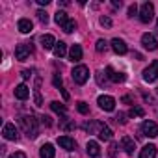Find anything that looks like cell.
Wrapping results in <instances>:
<instances>
[{
  "instance_id": "cell-26",
  "label": "cell",
  "mask_w": 158,
  "mask_h": 158,
  "mask_svg": "<svg viewBox=\"0 0 158 158\" xmlns=\"http://www.w3.org/2000/svg\"><path fill=\"white\" fill-rule=\"evenodd\" d=\"M76 108H78V112H80L82 115H86V114H89V106L84 102V101H80V102H76Z\"/></svg>"
},
{
  "instance_id": "cell-21",
  "label": "cell",
  "mask_w": 158,
  "mask_h": 158,
  "mask_svg": "<svg viewBox=\"0 0 158 158\" xmlns=\"http://www.w3.org/2000/svg\"><path fill=\"white\" fill-rule=\"evenodd\" d=\"M99 139H102V141H110L112 139V136H114V132H112V128L110 127H106V125H102V128L99 130Z\"/></svg>"
},
{
  "instance_id": "cell-5",
  "label": "cell",
  "mask_w": 158,
  "mask_h": 158,
  "mask_svg": "<svg viewBox=\"0 0 158 158\" xmlns=\"http://www.w3.org/2000/svg\"><path fill=\"white\" fill-rule=\"evenodd\" d=\"M30 54H32V45H30V43H21V45H17V48H15V58H17L19 61L28 60Z\"/></svg>"
},
{
  "instance_id": "cell-15",
  "label": "cell",
  "mask_w": 158,
  "mask_h": 158,
  "mask_svg": "<svg viewBox=\"0 0 158 158\" xmlns=\"http://www.w3.org/2000/svg\"><path fill=\"white\" fill-rule=\"evenodd\" d=\"M17 28H19L21 34H30V32L34 30V24H32L30 19H21V21L17 23Z\"/></svg>"
},
{
  "instance_id": "cell-9",
  "label": "cell",
  "mask_w": 158,
  "mask_h": 158,
  "mask_svg": "<svg viewBox=\"0 0 158 158\" xmlns=\"http://www.w3.org/2000/svg\"><path fill=\"white\" fill-rule=\"evenodd\" d=\"M141 45L147 50H156L158 48V41H156V37L152 34H143L141 35Z\"/></svg>"
},
{
  "instance_id": "cell-28",
  "label": "cell",
  "mask_w": 158,
  "mask_h": 158,
  "mask_svg": "<svg viewBox=\"0 0 158 158\" xmlns=\"http://www.w3.org/2000/svg\"><path fill=\"white\" fill-rule=\"evenodd\" d=\"M74 30H76V23L69 19V23H67V24L63 26V32H67V34H71V32H74Z\"/></svg>"
},
{
  "instance_id": "cell-3",
  "label": "cell",
  "mask_w": 158,
  "mask_h": 158,
  "mask_svg": "<svg viewBox=\"0 0 158 158\" xmlns=\"http://www.w3.org/2000/svg\"><path fill=\"white\" fill-rule=\"evenodd\" d=\"M154 19V6L151 4V2H143L141 4V8H139V21L141 23H151Z\"/></svg>"
},
{
  "instance_id": "cell-19",
  "label": "cell",
  "mask_w": 158,
  "mask_h": 158,
  "mask_svg": "<svg viewBox=\"0 0 158 158\" xmlns=\"http://www.w3.org/2000/svg\"><path fill=\"white\" fill-rule=\"evenodd\" d=\"M41 45H43V48H47V50H54V47H56V39H54V35H50V34H45V35H41Z\"/></svg>"
},
{
  "instance_id": "cell-35",
  "label": "cell",
  "mask_w": 158,
  "mask_h": 158,
  "mask_svg": "<svg viewBox=\"0 0 158 158\" xmlns=\"http://www.w3.org/2000/svg\"><path fill=\"white\" fill-rule=\"evenodd\" d=\"M115 152H117V143H110V156L115 158Z\"/></svg>"
},
{
  "instance_id": "cell-30",
  "label": "cell",
  "mask_w": 158,
  "mask_h": 158,
  "mask_svg": "<svg viewBox=\"0 0 158 158\" xmlns=\"http://www.w3.org/2000/svg\"><path fill=\"white\" fill-rule=\"evenodd\" d=\"M106 47H108V43H106L104 39H99V41H97V45H95L97 52H104V50H106Z\"/></svg>"
},
{
  "instance_id": "cell-8",
  "label": "cell",
  "mask_w": 158,
  "mask_h": 158,
  "mask_svg": "<svg viewBox=\"0 0 158 158\" xmlns=\"http://www.w3.org/2000/svg\"><path fill=\"white\" fill-rule=\"evenodd\" d=\"M2 136H4L6 139H10V141H17V139H19V132H17V128H15L13 123H6V125H4Z\"/></svg>"
},
{
  "instance_id": "cell-38",
  "label": "cell",
  "mask_w": 158,
  "mask_h": 158,
  "mask_svg": "<svg viewBox=\"0 0 158 158\" xmlns=\"http://www.w3.org/2000/svg\"><path fill=\"white\" fill-rule=\"evenodd\" d=\"M115 121H117V123H121V125H125V123H127V119H125V115H123V114H119V115L115 117Z\"/></svg>"
},
{
  "instance_id": "cell-42",
  "label": "cell",
  "mask_w": 158,
  "mask_h": 158,
  "mask_svg": "<svg viewBox=\"0 0 158 158\" xmlns=\"http://www.w3.org/2000/svg\"><path fill=\"white\" fill-rule=\"evenodd\" d=\"M60 91H61V95H63V99H65V101H67V99H69V93H67V91H65V89H63V88H61V89H60Z\"/></svg>"
},
{
  "instance_id": "cell-27",
  "label": "cell",
  "mask_w": 158,
  "mask_h": 158,
  "mask_svg": "<svg viewBox=\"0 0 158 158\" xmlns=\"http://www.w3.org/2000/svg\"><path fill=\"white\" fill-rule=\"evenodd\" d=\"M128 115H130V117H141V115H143V108H139V106H134V108H130Z\"/></svg>"
},
{
  "instance_id": "cell-20",
  "label": "cell",
  "mask_w": 158,
  "mask_h": 158,
  "mask_svg": "<svg viewBox=\"0 0 158 158\" xmlns=\"http://www.w3.org/2000/svg\"><path fill=\"white\" fill-rule=\"evenodd\" d=\"M86 151H88V154L91 156V158H97L99 154H101V149H99V143L97 141H88V145H86Z\"/></svg>"
},
{
  "instance_id": "cell-13",
  "label": "cell",
  "mask_w": 158,
  "mask_h": 158,
  "mask_svg": "<svg viewBox=\"0 0 158 158\" xmlns=\"http://www.w3.org/2000/svg\"><path fill=\"white\" fill-rule=\"evenodd\" d=\"M112 48H114V52L115 54H127V43L123 41V39H119V37H115V39H112Z\"/></svg>"
},
{
  "instance_id": "cell-25",
  "label": "cell",
  "mask_w": 158,
  "mask_h": 158,
  "mask_svg": "<svg viewBox=\"0 0 158 158\" xmlns=\"http://www.w3.org/2000/svg\"><path fill=\"white\" fill-rule=\"evenodd\" d=\"M50 108H52L56 114H60V115H63V117H65V112H67L65 104H61V102H58V101H52V102H50Z\"/></svg>"
},
{
  "instance_id": "cell-36",
  "label": "cell",
  "mask_w": 158,
  "mask_h": 158,
  "mask_svg": "<svg viewBox=\"0 0 158 158\" xmlns=\"http://www.w3.org/2000/svg\"><path fill=\"white\" fill-rule=\"evenodd\" d=\"M21 76H23V78H24V80H28V78H30V76H32V71H30V69H24V71H23V73H21Z\"/></svg>"
},
{
  "instance_id": "cell-29",
  "label": "cell",
  "mask_w": 158,
  "mask_h": 158,
  "mask_svg": "<svg viewBox=\"0 0 158 158\" xmlns=\"http://www.w3.org/2000/svg\"><path fill=\"white\" fill-rule=\"evenodd\" d=\"M35 15H37V19H39V21H41L43 24H47V23H48V15H47V11H43V10H39V11H37Z\"/></svg>"
},
{
  "instance_id": "cell-24",
  "label": "cell",
  "mask_w": 158,
  "mask_h": 158,
  "mask_svg": "<svg viewBox=\"0 0 158 158\" xmlns=\"http://www.w3.org/2000/svg\"><path fill=\"white\" fill-rule=\"evenodd\" d=\"M65 54H67V45H65L63 41L56 43V47H54V56H56V58H63Z\"/></svg>"
},
{
  "instance_id": "cell-12",
  "label": "cell",
  "mask_w": 158,
  "mask_h": 158,
  "mask_svg": "<svg viewBox=\"0 0 158 158\" xmlns=\"http://www.w3.org/2000/svg\"><path fill=\"white\" fill-rule=\"evenodd\" d=\"M121 147L125 149V152H127V154H134L136 141H134L130 136H123V138H121Z\"/></svg>"
},
{
  "instance_id": "cell-14",
  "label": "cell",
  "mask_w": 158,
  "mask_h": 158,
  "mask_svg": "<svg viewBox=\"0 0 158 158\" xmlns=\"http://www.w3.org/2000/svg\"><path fill=\"white\" fill-rule=\"evenodd\" d=\"M54 154H56V149H54L52 143H45V145L39 149V156H41V158H54Z\"/></svg>"
},
{
  "instance_id": "cell-10",
  "label": "cell",
  "mask_w": 158,
  "mask_h": 158,
  "mask_svg": "<svg viewBox=\"0 0 158 158\" xmlns=\"http://www.w3.org/2000/svg\"><path fill=\"white\" fill-rule=\"evenodd\" d=\"M58 145L61 149H65V151H74L76 149V141L73 138H69V136H60L58 138Z\"/></svg>"
},
{
  "instance_id": "cell-43",
  "label": "cell",
  "mask_w": 158,
  "mask_h": 158,
  "mask_svg": "<svg viewBox=\"0 0 158 158\" xmlns=\"http://www.w3.org/2000/svg\"><path fill=\"white\" fill-rule=\"evenodd\" d=\"M156 30H158V21H156Z\"/></svg>"
},
{
  "instance_id": "cell-23",
  "label": "cell",
  "mask_w": 158,
  "mask_h": 158,
  "mask_svg": "<svg viewBox=\"0 0 158 158\" xmlns=\"http://www.w3.org/2000/svg\"><path fill=\"white\" fill-rule=\"evenodd\" d=\"M102 125L104 123H99V121H93V123H86L84 125V128L89 132V134H99V130L102 128Z\"/></svg>"
},
{
  "instance_id": "cell-6",
  "label": "cell",
  "mask_w": 158,
  "mask_h": 158,
  "mask_svg": "<svg viewBox=\"0 0 158 158\" xmlns=\"http://www.w3.org/2000/svg\"><path fill=\"white\" fill-rule=\"evenodd\" d=\"M141 132H143V136H147V138H156L158 136V125L154 123V121H143L141 123Z\"/></svg>"
},
{
  "instance_id": "cell-4",
  "label": "cell",
  "mask_w": 158,
  "mask_h": 158,
  "mask_svg": "<svg viewBox=\"0 0 158 158\" xmlns=\"http://www.w3.org/2000/svg\"><path fill=\"white\" fill-rule=\"evenodd\" d=\"M158 78V60H154L145 71H143V80L145 82H154Z\"/></svg>"
},
{
  "instance_id": "cell-41",
  "label": "cell",
  "mask_w": 158,
  "mask_h": 158,
  "mask_svg": "<svg viewBox=\"0 0 158 158\" xmlns=\"http://www.w3.org/2000/svg\"><path fill=\"white\" fill-rule=\"evenodd\" d=\"M48 2H50V0H37V4H39V6H47Z\"/></svg>"
},
{
  "instance_id": "cell-44",
  "label": "cell",
  "mask_w": 158,
  "mask_h": 158,
  "mask_svg": "<svg viewBox=\"0 0 158 158\" xmlns=\"http://www.w3.org/2000/svg\"><path fill=\"white\" fill-rule=\"evenodd\" d=\"M156 93H158V88H156Z\"/></svg>"
},
{
  "instance_id": "cell-22",
  "label": "cell",
  "mask_w": 158,
  "mask_h": 158,
  "mask_svg": "<svg viewBox=\"0 0 158 158\" xmlns=\"http://www.w3.org/2000/svg\"><path fill=\"white\" fill-rule=\"evenodd\" d=\"M54 21H56V24H60L61 28L69 23V17H67V13L65 11H61V10H58V13L54 15Z\"/></svg>"
},
{
  "instance_id": "cell-39",
  "label": "cell",
  "mask_w": 158,
  "mask_h": 158,
  "mask_svg": "<svg viewBox=\"0 0 158 158\" xmlns=\"http://www.w3.org/2000/svg\"><path fill=\"white\" fill-rule=\"evenodd\" d=\"M41 121H43L47 127H50V125H52V121H50V117H48V115H43V117H41Z\"/></svg>"
},
{
  "instance_id": "cell-16",
  "label": "cell",
  "mask_w": 158,
  "mask_h": 158,
  "mask_svg": "<svg viewBox=\"0 0 158 158\" xmlns=\"http://www.w3.org/2000/svg\"><path fill=\"white\" fill-rule=\"evenodd\" d=\"M28 95H30V89H28L26 84H19V86L15 88V97H17L19 101H26Z\"/></svg>"
},
{
  "instance_id": "cell-34",
  "label": "cell",
  "mask_w": 158,
  "mask_h": 158,
  "mask_svg": "<svg viewBox=\"0 0 158 158\" xmlns=\"http://www.w3.org/2000/svg\"><path fill=\"white\" fill-rule=\"evenodd\" d=\"M101 24L106 26V28H110V26H112V21H110L108 17H101Z\"/></svg>"
},
{
  "instance_id": "cell-31",
  "label": "cell",
  "mask_w": 158,
  "mask_h": 158,
  "mask_svg": "<svg viewBox=\"0 0 158 158\" xmlns=\"http://www.w3.org/2000/svg\"><path fill=\"white\" fill-rule=\"evenodd\" d=\"M97 82L99 86H106V74L102 76V73H97Z\"/></svg>"
},
{
  "instance_id": "cell-11",
  "label": "cell",
  "mask_w": 158,
  "mask_h": 158,
  "mask_svg": "<svg viewBox=\"0 0 158 158\" xmlns=\"http://www.w3.org/2000/svg\"><path fill=\"white\" fill-rule=\"evenodd\" d=\"M106 74H108V78L112 82H125V73H121V71H115L114 67H106Z\"/></svg>"
},
{
  "instance_id": "cell-40",
  "label": "cell",
  "mask_w": 158,
  "mask_h": 158,
  "mask_svg": "<svg viewBox=\"0 0 158 158\" xmlns=\"http://www.w3.org/2000/svg\"><path fill=\"white\" fill-rule=\"evenodd\" d=\"M112 6H114V8H121L123 2H121V0H112Z\"/></svg>"
},
{
  "instance_id": "cell-1",
  "label": "cell",
  "mask_w": 158,
  "mask_h": 158,
  "mask_svg": "<svg viewBox=\"0 0 158 158\" xmlns=\"http://www.w3.org/2000/svg\"><path fill=\"white\" fill-rule=\"evenodd\" d=\"M21 127L24 130V134L30 138V139H35L37 134H39V123L34 115H23L21 117Z\"/></svg>"
},
{
  "instance_id": "cell-7",
  "label": "cell",
  "mask_w": 158,
  "mask_h": 158,
  "mask_svg": "<svg viewBox=\"0 0 158 158\" xmlns=\"http://www.w3.org/2000/svg\"><path fill=\"white\" fill-rule=\"evenodd\" d=\"M97 102H99V106H101L104 112H112V110L115 108V99L110 97V95H101V97L97 99Z\"/></svg>"
},
{
  "instance_id": "cell-33",
  "label": "cell",
  "mask_w": 158,
  "mask_h": 158,
  "mask_svg": "<svg viewBox=\"0 0 158 158\" xmlns=\"http://www.w3.org/2000/svg\"><path fill=\"white\" fill-rule=\"evenodd\" d=\"M52 82H54V86H56V88H60V89H61V76L54 74V78H52Z\"/></svg>"
},
{
  "instance_id": "cell-2",
  "label": "cell",
  "mask_w": 158,
  "mask_h": 158,
  "mask_svg": "<svg viewBox=\"0 0 158 158\" xmlns=\"http://www.w3.org/2000/svg\"><path fill=\"white\" fill-rule=\"evenodd\" d=\"M71 76H73V80H74V84H78V86H82V84H86V82L89 80V69H88L86 65H76V67L73 69Z\"/></svg>"
},
{
  "instance_id": "cell-17",
  "label": "cell",
  "mask_w": 158,
  "mask_h": 158,
  "mask_svg": "<svg viewBox=\"0 0 158 158\" xmlns=\"http://www.w3.org/2000/svg\"><path fill=\"white\" fill-rule=\"evenodd\" d=\"M139 158H156V145H152V143L145 145L139 152Z\"/></svg>"
},
{
  "instance_id": "cell-18",
  "label": "cell",
  "mask_w": 158,
  "mask_h": 158,
  "mask_svg": "<svg viewBox=\"0 0 158 158\" xmlns=\"http://www.w3.org/2000/svg\"><path fill=\"white\" fill-rule=\"evenodd\" d=\"M69 60L71 61H80L82 60V47L80 45H73L69 50Z\"/></svg>"
},
{
  "instance_id": "cell-32",
  "label": "cell",
  "mask_w": 158,
  "mask_h": 158,
  "mask_svg": "<svg viewBox=\"0 0 158 158\" xmlns=\"http://www.w3.org/2000/svg\"><path fill=\"white\" fill-rule=\"evenodd\" d=\"M134 15H138V6H136V4H132V6L128 8V17H134Z\"/></svg>"
},
{
  "instance_id": "cell-37",
  "label": "cell",
  "mask_w": 158,
  "mask_h": 158,
  "mask_svg": "<svg viewBox=\"0 0 158 158\" xmlns=\"http://www.w3.org/2000/svg\"><path fill=\"white\" fill-rule=\"evenodd\" d=\"M10 158H26V154L19 151V152H13V154H10Z\"/></svg>"
}]
</instances>
